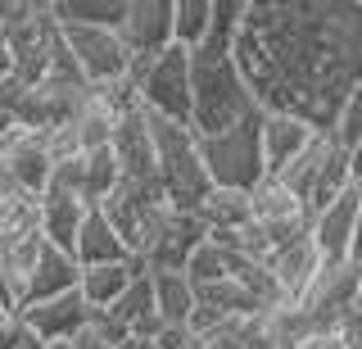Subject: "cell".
Masks as SVG:
<instances>
[{"mask_svg":"<svg viewBox=\"0 0 362 349\" xmlns=\"http://www.w3.org/2000/svg\"><path fill=\"white\" fill-rule=\"evenodd\" d=\"M362 290V268L358 263H326L322 277L313 281V290L299 299L303 318L313 322V331H335L344 322V313L358 304Z\"/></svg>","mask_w":362,"mask_h":349,"instance_id":"obj_9","label":"cell"},{"mask_svg":"<svg viewBox=\"0 0 362 349\" xmlns=\"http://www.w3.org/2000/svg\"><path fill=\"white\" fill-rule=\"evenodd\" d=\"M322 268H326V258L317 254L313 236H308V241H294V245H286V250H276V254L267 258V273L281 286L286 304H299L303 295H308L313 281L322 277Z\"/></svg>","mask_w":362,"mask_h":349,"instance_id":"obj_15","label":"cell"},{"mask_svg":"<svg viewBox=\"0 0 362 349\" xmlns=\"http://www.w3.org/2000/svg\"><path fill=\"white\" fill-rule=\"evenodd\" d=\"M335 137L344 141V145H354L358 137H362V82L354 86V96L344 100V109H339V118H335Z\"/></svg>","mask_w":362,"mask_h":349,"instance_id":"obj_23","label":"cell"},{"mask_svg":"<svg viewBox=\"0 0 362 349\" xmlns=\"http://www.w3.org/2000/svg\"><path fill=\"white\" fill-rule=\"evenodd\" d=\"M86 205L77 195H68V190L59 186H50L45 195L37 200V218H41V236L50 245H59V250L73 254V245H77V231H82V222H86Z\"/></svg>","mask_w":362,"mask_h":349,"instance_id":"obj_17","label":"cell"},{"mask_svg":"<svg viewBox=\"0 0 362 349\" xmlns=\"http://www.w3.org/2000/svg\"><path fill=\"white\" fill-rule=\"evenodd\" d=\"M50 349H73V341H64V345H50Z\"/></svg>","mask_w":362,"mask_h":349,"instance_id":"obj_30","label":"cell"},{"mask_svg":"<svg viewBox=\"0 0 362 349\" xmlns=\"http://www.w3.org/2000/svg\"><path fill=\"white\" fill-rule=\"evenodd\" d=\"M118 349H158V345H154V341H141V336H127Z\"/></svg>","mask_w":362,"mask_h":349,"instance_id":"obj_28","label":"cell"},{"mask_svg":"<svg viewBox=\"0 0 362 349\" xmlns=\"http://www.w3.org/2000/svg\"><path fill=\"white\" fill-rule=\"evenodd\" d=\"M358 218H362V186H354L349 195H339L335 205H326L322 213H313V245L326 263H354Z\"/></svg>","mask_w":362,"mask_h":349,"instance_id":"obj_10","label":"cell"},{"mask_svg":"<svg viewBox=\"0 0 362 349\" xmlns=\"http://www.w3.org/2000/svg\"><path fill=\"white\" fill-rule=\"evenodd\" d=\"M132 64H150L177 46V0H132L118 28Z\"/></svg>","mask_w":362,"mask_h":349,"instance_id":"obj_8","label":"cell"},{"mask_svg":"<svg viewBox=\"0 0 362 349\" xmlns=\"http://www.w3.org/2000/svg\"><path fill=\"white\" fill-rule=\"evenodd\" d=\"M150 281H154L158 318H163L168 326H195V313H199L195 281H190L186 273H177V268H158V273H150Z\"/></svg>","mask_w":362,"mask_h":349,"instance_id":"obj_18","label":"cell"},{"mask_svg":"<svg viewBox=\"0 0 362 349\" xmlns=\"http://www.w3.org/2000/svg\"><path fill=\"white\" fill-rule=\"evenodd\" d=\"M28 326H23V313L18 309H0V349H18Z\"/></svg>","mask_w":362,"mask_h":349,"instance_id":"obj_24","label":"cell"},{"mask_svg":"<svg viewBox=\"0 0 362 349\" xmlns=\"http://www.w3.org/2000/svg\"><path fill=\"white\" fill-rule=\"evenodd\" d=\"M90 318H95V309L86 304L82 290H68L59 299H45V304H32V309H23V326H28L37 341L45 345H64L73 341L77 331H86Z\"/></svg>","mask_w":362,"mask_h":349,"instance_id":"obj_11","label":"cell"},{"mask_svg":"<svg viewBox=\"0 0 362 349\" xmlns=\"http://www.w3.org/2000/svg\"><path fill=\"white\" fill-rule=\"evenodd\" d=\"M64 46L73 55L77 73L86 77V86L113 82V77L132 73V55L122 46L118 28H82V23H64Z\"/></svg>","mask_w":362,"mask_h":349,"instance_id":"obj_7","label":"cell"},{"mask_svg":"<svg viewBox=\"0 0 362 349\" xmlns=\"http://www.w3.org/2000/svg\"><path fill=\"white\" fill-rule=\"evenodd\" d=\"M322 137V127H313V122L294 118V114H267L263 118V154H267V173L281 177L290 164H299L303 154L317 145Z\"/></svg>","mask_w":362,"mask_h":349,"instance_id":"obj_14","label":"cell"},{"mask_svg":"<svg viewBox=\"0 0 362 349\" xmlns=\"http://www.w3.org/2000/svg\"><path fill=\"white\" fill-rule=\"evenodd\" d=\"M281 182H286L313 213H322L326 205H335L339 195H349V190H354V164H349V145L339 141L335 132H322L313 150L303 154L299 164H290L286 173H281Z\"/></svg>","mask_w":362,"mask_h":349,"instance_id":"obj_5","label":"cell"},{"mask_svg":"<svg viewBox=\"0 0 362 349\" xmlns=\"http://www.w3.org/2000/svg\"><path fill=\"white\" fill-rule=\"evenodd\" d=\"M18 349H50V345H45V341H37V336L28 331V336H23V345H18Z\"/></svg>","mask_w":362,"mask_h":349,"instance_id":"obj_29","label":"cell"},{"mask_svg":"<svg viewBox=\"0 0 362 349\" xmlns=\"http://www.w3.org/2000/svg\"><path fill=\"white\" fill-rule=\"evenodd\" d=\"M190 96H195L190 127L199 137H218V132L258 114V100L231 50H213V46L190 50Z\"/></svg>","mask_w":362,"mask_h":349,"instance_id":"obj_2","label":"cell"},{"mask_svg":"<svg viewBox=\"0 0 362 349\" xmlns=\"http://www.w3.org/2000/svg\"><path fill=\"white\" fill-rule=\"evenodd\" d=\"M141 277H145V263H141V258H127V263H105V268H86V273H82V295H86L90 309H109V304H118Z\"/></svg>","mask_w":362,"mask_h":349,"instance_id":"obj_19","label":"cell"},{"mask_svg":"<svg viewBox=\"0 0 362 349\" xmlns=\"http://www.w3.org/2000/svg\"><path fill=\"white\" fill-rule=\"evenodd\" d=\"M263 109L254 118L235 122V127L218 132V137H199L204 145V168H209V182L222 190H249L267 182V154H263Z\"/></svg>","mask_w":362,"mask_h":349,"instance_id":"obj_4","label":"cell"},{"mask_svg":"<svg viewBox=\"0 0 362 349\" xmlns=\"http://www.w3.org/2000/svg\"><path fill=\"white\" fill-rule=\"evenodd\" d=\"M118 345H122V341H113V336H109L95 318H90L86 331H77V336H73V349H118Z\"/></svg>","mask_w":362,"mask_h":349,"instance_id":"obj_25","label":"cell"},{"mask_svg":"<svg viewBox=\"0 0 362 349\" xmlns=\"http://www.w3.org/2000/svg\"><path fill=\"white\" fill-rule=\"evenodd\" d=\"M231 55L263 114L331 132L362 82V0H249Z\"/></svg>","mask_w":362,"mask_h":349,"instance_id":"obj_1","label":"cell"},{"mask_svg":"<svg viewBox=\"0 0 362 349\" xmlns=\"http://www.w3.org/2000/svg\"><path fill=\"white\" fill-rule=\"evenodd\" d=\"M73 258L82 263V273H86V268H105V263H127V258H136V254H132V245L122 241V231L109 222V213L90 209L86 222H82V231H77Z\"/></svg>","mask_w":362,"mask_h":349,"instance_id":"obj_16","label":"cell"},{"mask_svg":"<svg viewBox=\"0 0 362 349\" xmlns=\"http://www.w3.org/2000/svg\"><path fill=\"white\" fill-rule=\"evenodd\" d=\"M5 168L14 182L28 190L32 200H41L45 190H50V182H54V154H50V141H45V132H28L23 127L18 137H14V145H9V154H5Z\"/></svg>","mask_w":362,"mask_h":349,"instance_id":"obj_12","label":"cell"},{"mask_svg":"<svg viewBox=\"0 0 362 349\" xmlns=\"http://www.w3.org/2000/svg\"><path fill=\"white\" fill-rule=\"evenodd\" d=\"M349 164H354V186H362V137L349 145Z\"/></svg>","mask_w":362,"mask_h":349,"instance_id":"obj_26","label":"cell"},{"mask_svg":"<svg viewBox=\"0 0 362 349\" xmlns=\"http://www.w3.org/2000/svg\"><path fill=\"white\" fill-rule=\"evenodd\" d=\"M132 0H54L59 23H82V28H122Z\"/></svg>","mask_w":362,"mask_h":349,"instance_id":"obj_21","label":"cell"},{"mask_svg":"<svg viewBox=\"0 0 362 349\" xmlns=\"http://www.w3.org/2000/svg\"><path fill=\"white\" fill-rule=\"evenodd\" d=\"M173 349H209V341H204L199 331H186V336H181V341H177Z\"/></svg>","mask_w":362,"mask_h":349,"instance_id":"obj_27","label":"cell"},{"mask_svg":"<svg viewBox=\"0 0 362 349\" xmlns=\"http://www.w3.org/2000/svg\"><path fill=\"white\" fill-rule=\"evenodd\" d=\"M68 290H82V263H77L68 250L45 241V250L37 258V268H32L28 286H23V299H18V313L32 309V304H45V299H59Z\"/></svg>","mask_w":362,"mask_h":349,"instance_id":"obj_13","label":"cell"},{"mask_svg":"<svg viewBox=\"0 0 362 349\" xmlns=\"http://www.w3.org/2000/svg\"><path fill=\"white\" fill-rule=\"evenodd\" d=\"M132 82L141 91L145 114L168 118V122H186L195 114V96H190V50H163L150 64H132Z\"/></svg>","mask_w":362,"mask_h":349,"instance_id":"obj_6","label":"cell"},{"mask_svg":"<svg viewBox=\"0 0 362 349\" xmlns=\"http://www.w3.org/2000/svg\"><path fill=\"white\" fill-rule=\"evenodd\" d=\"M150 132H154V154H158V182H163L168 205L177 209H199L209 200V168H204V145L199 132L186 122H168L150 114Z\"/></svg>","mask_w":362,"mask_h":349,"instance_id":"obj_3","label":"cell"},{"mask_svg":"<svg viewBox=\"0 0 362 349\" xmlns=\"http://www.w3.org/2000/svg\"><path fill=\"white\" fill-rule=\"evenodd\" d=\"M213 32V0H177V46L199 50Z\"/></svg>","mask_w":362,"mask_h":349,"instance_id":"obj_22","label":"cell"},{"mask_svg":"<svg viewBox=\"0 0 362 349\" xmlns=\"http://www.w3.org/2000/svg\"><path fill=\"white\" fill-rule=\"evenodd\" d=\"M195 213L204 218L209 236L245 231L249 222H254V195H249V190H222V186H213V190H209V200H204Z\"/></svg>","mask_w":362,"mask_h":349,"instance_id":"obj_20","label":"cell"}]
</instances>
